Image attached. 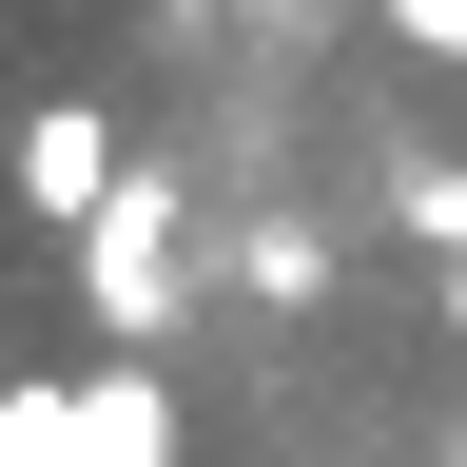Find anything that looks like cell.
I'll list each match as a JSON object with an SVG mask.
<instances>
[{
  "mask_svg": "<svg viewBox=\"0 0 467 467\" xmlns=\"http://www.w3.org/2000/svg\"><path fill=\"white\" fill-rule=\"evenodd\" d=\"M0 467H175V389L137 350H98V370H58L0 409Z\"/></svg>",
  "mask_w": 467,
  "mask_h": 467,
  "instance_id": "obj_1",
  "label": "cell"
},
{
  "mask_svg": "<svg viewBox=\"0 0 467 467\" xmlns=\"http://www.w3.org/2000/svg\"><path fill=\"white\" fill-rule=\"evenodd\" d=\"M78 312H98V350L175 331V195L156 175H117V214H78Z\"/></svg>",
  "mask_w": 467,
  "mask_h": 467,
  "instance_id": "obj_2",
  "label": "cell"
},
{
  "mask_svg": "<svg viewBox=\"0 0 467 467\" xmlns=\"http://www.w3.org/2000/svg\"><path fill=\"white\" fill-rule=\"evenodd\" d=\"M117 175H137V156H117V117H98V98H39V117H20V214L78 234V214H117Z\"/></svg>",
  "mask_w": 467,
  "mask_h": 467,
  "instance_id": "obj_3",
  "label": "cell"
},
{
  "mask_svg": "<svg viewBox=\"0 0 467 467\" xmlns=\"http://www.w3.org/2000/svg\"><path fill=\"white\" fill-rule=\"evenodd\" d=\"M389 20H409V39H429V58H467V0H389Z\"/></svg>",
  "mask_w": 467,
  "mask_h": 467,
  "instance_id": "obj_4",
  "label": "cell"
}]
</instances>
